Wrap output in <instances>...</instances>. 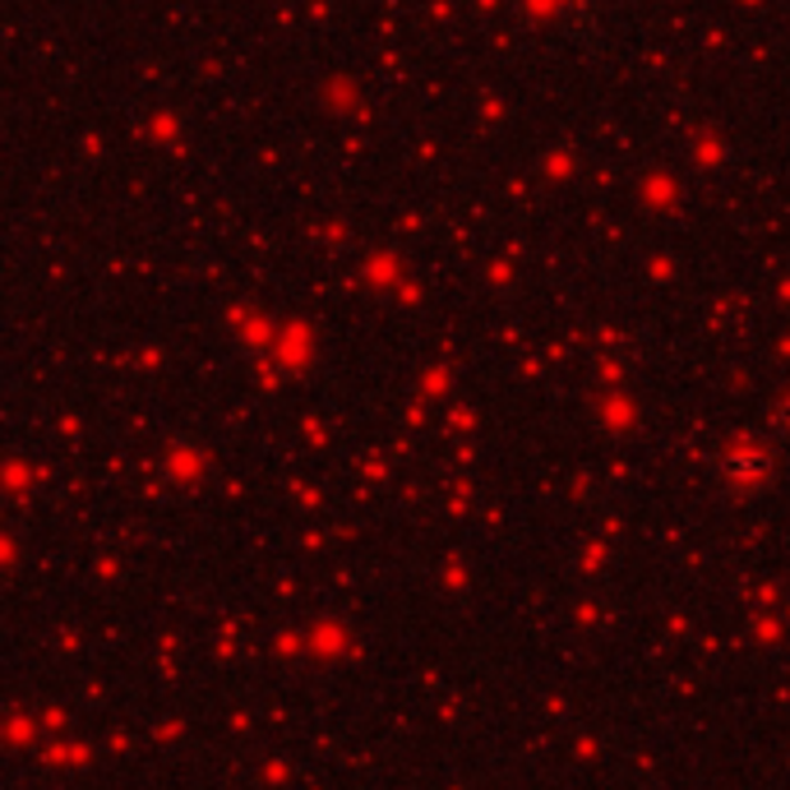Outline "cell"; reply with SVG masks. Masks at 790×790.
<instances>
[{
    "instance_id": "7a4b0ae2",
    "label": "cell",
    "mask_w": 790,
    "mask_h": 790,
    "mask_svg": "<svg viewBox=\"0 0 790 790\" xmlns=\"http://www.w3.org/2000/svg\"><path fill=\"white\" fill-rule=\"evenodd\" d=\"M772 430L790 439V398H786V402H777V412H772Z\"/></svg>"
},
{
    "instance_id": "6da1fadb",
    "label": "cell",
    "mask_w": 790,
    "mask_h": 790,
    "mask_svg": "<svg viewBox=\"0 0 790 790\" xmlns=\"http://www.w3.org/2000/svg\"><path fill=\"white\" fill-rule=\"evenodd\" d=\"M777 471V458H772V449H731L721 458V481H725V490H740V495H749V490H758V486H768V477Z\"/></svg>"
}]
</instances>
